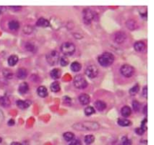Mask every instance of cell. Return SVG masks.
Listing matches in <instances>:
<instances>
[{
	"label": "cell",
	"instance_id": "cell-1",
	"mask_svg": "<svg viewBox=\"0 0 154 145\" xmlns=\"http://www.w3.org/2000/svg\"><path fill=\"white\" fill-rule=\"evenodd\" d=\"M98 60H99V63L101 65L104 67H107L111 65L112 63H114V55L111 53L106 52L100 55Z\"/></svg>",
	"mask_w": 154,
	"mask_h": 145
},
{
	"label": "cell",
	"instance_id": "cell-2",
	"mask_svg": "<svg viewBox=\"0 0 154 145\" xmlns=\"http://www.w3.org/2000/svg\"><path fill=\"white\" fill-rule=\"evenodd\" d=\"M61 50H62V52L65 55L71 56V55H72L75 53V47L72 43L65 42L63 44V45L61 47Z\"/></svg>",
	"mask_w": 154,
	"mask_h": 145
},
{
	"label": "cell",
	"instance_id": "cell-3",
	"mask_svg": "<svg viewBox=\"0 0 154 145\" xmlns=\"http://www.w3.org/2000/svg\"><path fill=\"white\" fill-rule=\"evenodd\" d=\"M74 85L77 89H84L87 87V82L82 75H77L74 79Z\"/></svg>",
	"mask_w": 154,
	"mask_h": 145
},
{
	"label": "cell",
	"instance_id": "cell-4",
	"mask_svg": "<svg viewBox=\"0 0 154 145\" xmlns=\"http://www.w3.org/2000/svg\"><path fill=\"white\" fill-rule=\"evenodd\" d=\"M59 53L56 51H51L46 56V59H47V63L51 65H54L57 64L58 60H59Z\"/></svg>",
	"mask_w": 154,
	"mask_h": 145
},
{
	"label": "cell",
	"instance_id": "cell-5",
	"mask_svg": "<svg viewBox=\"0 0 154 145\" xmlns=\"http://www.w3.org/2000/svg\"><path fill=\"white\" fill-rule=\"evenodd\" d=\"M120 72L124 77L130 78L134 74V68L130 65H122L121 69H120Z\"/></svg>",
	"mask_w": 154,
	"mask_h": 145
},
{
	"label": "cell",
	"instance_id": "cell-6",
	"mask_svg": "<svg viewBox=\"0 0 154 145\" xmlns=\"http://www.w3.org/2000/svg\"><path fill=\"white\" fill-rule=\"evenodd\" d=\"M83 21L86 24H89L91 21L94 19V13L90 9H84L83 12Z\"/></svg>",
	"mask_w": 154,
	"mask_h": 145
},
{
	"label": "cell",
	"instance_id": "cell-7",
	"mask_svg": "<svg viewBox=\"0 0 154 145\" xmlns=\"http://www.w3.org/2000/svg\"><path fill=\"white\" fill-rule=\"evenodd\" d=\"M98 72H99V71L95 65H89L85 70V74L90 78H95L97 76Z\"/></svg>",
	"mask_w": 154,
	"mask_h": 145
},
{
	"label": "cell",
	"instance_id": "cell-8",
	"mask_svg": "<svg viewBox=\"0 0 154 145\" xmlns=\"http://www.w3.org/2000/svg\"><path fill=\"white\" fill-rule=\"evenodd\" d=\"M126 38V34L123 32H117L115 34V37H114V39H115V41L118 44H122L123 42L125 41Z\"/></svg>",
	"mask_w": 154,
	"mask_h": 145
},
{
	"label": "cell",
	"instance_id": "cell-9",
	"mask_svg": "<svg viewBox=\"0 0 154 145\" xmlns=\"http://www.w3.org/2000/svg\"><path fill=\"white\" fill-rule=\"evenodd\" d=\"M79 101L81 105H87L90 102V98L87 94L83 93V94H81L79 96Z\"/></svg>",
	"mask_w": 154,
	"mask_h": 145
},
{
	"label": "cell",
	"instance_id": "cell-10",
	"mask_svg": "<svg viewBox=\"0 0 154 145\" xmlns=\"http://www.w3.org/2000/svg\"><path fill=\"white\" fill-rule=\"evenodd\" d=\"M36 25L38 26H41V27H48L50 26V23L46 19L43 18V17H41L38 20L36 23Z\"/></svg>",
	"mask_w": 154,
	"mask_h": 145
},
{
	"label": "cell",
	"instance_id": "cell-11",
	"mask_svg": "<svg viewBox=\"0 0 154 145\" xmlns=\"http://www.w3.org/2000/svg\"><path fill=\"white\" fill-rule=\"evenodd\" d=\"M17 105L20 109H26L30 105V102L29 101H22V100H18L17 102Z\"/></svg>",
	"mask_w": 154,
	"mask_h": 145
},
{
	"label": "cell",
	"instance_id": "cell-12",
	"mask_svg": "<svg viewBox=\"0 0 154 145\" xmlns=\"http://www.w3.org/2000/svg\"><path fill=\"white\" fill-rule=\"evenodd\" d=\"M95 106L97 110H99V111H102L106 108L107 105H106V104L104 102L101 101V100H98V101L95 102Z\"/></svg>",
	"mask_w": 154,
	"mask_h": 145
},
{
	"label": "cell",
	"instance_id": "cell-13",
	"mask_svg": "<svg viewBox=\"0 0 154 145\" xmlns=\"http://www.w3.org/2000/svg\"><path fill=\"white\" fill-rule=\"evenodd\" d=\"M37 93L40 97H42V98H45L47 96V88L45 87H39L37 90Z\"/></svg>",
	"mask_w": 154,
	"mask_h": 145
},
{
	"label": "cell",
	"instance_id": "cell-14",
	"mask_svg": "<svg viewBox=\"0 0 154 145\" xmlns=\"http://www.w3.org/2000/svg\"><path fill=\"white\" fill-rule=\"evenodd\" d=\"M18 57L16 55H11L8 59V63L10 66H14L18 62Z\"/></svg>",
	"mask_w": 154,
	"mask_h": 145
},
{
	"label": "cell",
	"instance_id": "cell-15",
	"mask_svg": "<svg viewBox=\"0 0 154 145\" xmlns=\"http://www.w3.org/2000/svg\"><path fill=\"white\" fill-rule=\"evenodd\" d=\"M121 114L124 117H129L130 114H132V110L129 106H124L121 109Z\"/></svg>",
	"mask_w": 154,
	"mask_h": 145
},
{
	"label": "cell",
	"instance_id": "cell-16",
	"mask_svg": "<svg viewBox=\"0 0 154 145\" xmlns=\"http://www.w3.org/2000/svg\"><path fill=\"white\" fill-rule=\"evenodd\" d=\"M27 76V71L23 68L18 69L17 72V77L19 79H24Z\"/></svg>",
	"mask_w": 154,
	"mask_h": 145
},
{
	"label": "cell",
	"instance_id": "cell-17",
	"mask_svg": "<svg viewBox=\"0 0 154 145\" xmlns=\"http://www.w3.org/2000/svg\"><path fill=\"white\" fill-rule=\"evenodd\" d=\"M134 48L136 51H142L145 48V44L143 41H137L135 43Z\"/></svg>",
	"mask_w": 154,
	"mask_h": 145
},
{
	"label": "cell",
	"instance_id": "cell-18",
	"mask_svg": "<svg viewBox=\"0 0 154 145\" xmlns=\"http://www.w3.org/2000/svg\"><path fill=\"white\" fill-rule=\"evenodd\" d=\"M29 90V85L27 83L23 82L22 84H20V87H19V92L21 94H24Z\"/></svg>",
	"mask_w": 154,
	"mask_h": 145
},
{
	"label": "cell",
	"instance_id": "cell-19",
	"mask_svg": "<svg viewBox=\"0 0 154 145\" xmlns=\"http://www.w3.org/2000/svg\"><path fill=\"white\" fill-rule=\"evenodd\" d=\"M8 27L11 30H17L20 27V24L16 20H11V21L8 23Z\"/></svg>",
	"mask_w": 154,
	"mask_h": 145
},
{
	"label": "cell",
	"instance_id": "cell-20",
	"mask_svg": "<svg viewBox=\"0 0 154 145\" xmlns=\"http://www.w3.org/2000/svg\"><path fill=\"white\" fill-rule=\"evenodd\" d=\"M51 76L52 78L55 79V80H57V79L59 78L61 76L60 70L58 69H53V70L51 71Z\"/></svg>",
	"mask_w": 154,
	"mask_h": 145
},
{
	"label": "cell",
	"instance_id": "cell-21",
	"mask_svg": "<svg viewBox=\"0 0 154 145\" xmlns=\"http://www.w3.org/2000/svg\"><path fill=\"white\" fill-rule=\"evenodd\" d=\"M11 102L8 99V98L5 96H2L0 97V105L4 107H8V105H10Z\"/></svg>",
	"mask_w": 154,
	"mask_h": 145
},
{
	"label": "cell",
	"instance_id": "cell-22",
	"mask_svg": "<svg viewBox=\"0 0 154 145\" xmlns=\"http://www.w3.org/2000/svg\"><path fill=\"white\" fill-rule=\"evenodd\" d=\"M51 90L54 93H57L60 90V84L59 82L55 81V82L52 83L51 85Z\"/></svg>",
	"mask_w": 154,
	"mask_h": 145
},
{
	"label": "cell",
	"instance_id": "cell-23",
	"mask_svg": "<svg viewBox=\"0 0 154 145\" xmlns=\"http://www.w3.org/2000/svg\"><path fill=\"white\" fill-rule=\"evenodd\" d=\"M71 69L75 72H77L81 69V65L78 62H74L71 64Z\"/></svg>",
	"mask_w": 154,
	"mask_h": 145
},
{
	"label": "cell",
	"instance_id": "cell-24",
	"mask_svg": "<svg viewBox=\"0 0 154 145\" xmlns=\"http://www.w3.org/2000/svg\"><path fill=\"white\" fill-rule=\"evenodd\" d=\"M117 123L121 126H128L131 125V122L129 120L123 119V118H120L118 119Z\"/></svg>",
	"mask_w": 154,
	"mask_h": 145
},
{
	"label": "cell",
	"instance_id": "cell-25",
	"mask_svg": "<svg viewBox=\"0 0 154 145\" xmlns=\"http://www.w3.org/2000/svg\"><path fill=\"white\" fill-rule=\"evenodd\" d=\"M63 138H64V139L66 141H71L74 139V138H75V135H74L72 132H65L63 134Z\"/></svg>",
	"mask_w": 154,
	"mask_h": 145
},
{
	"label": "cell",
	"instance_id": "cell-26",
	"mask_svg": "<svg viewBox=\"0 0 154 145\" xmlns=\"http://www.w3.org/2000/svg\"><path fill=\"white\" fill-rule=\"evenodd\" d=\"M3 73V76L7 79H11L13 78V72L9 69H5L2 71Z\"/></svg>",
	"mask_w": 154,
	"mask_h": 145
},
{
	"label": "cell",
	"instance_id": "cell-27",
	"mask_svg": "<svg viewBox=\"0 0 154 145\" xmlns=\"http://www.w3.org/2000/svg\"><path fill=\"white\" fill-rule=\"evenodd\" d=\"M126 26H127L128 29H135L137 26V23L134 20H128L127 23H126Z\"/></svg>",
	"mask_w": 154,
	"mask_h": 145
},
{
	"label": "cell",
	"instance_id": "cell-28",
	"mask_svg": "<svg viewBox=\"0 0 154 145\" xmlns=\"http://www.w3.org/2000/svg\"><path fill=\"white\" fill-rule=\"evenodd\" d=\"M94 141H95V137L92 135H87L84 138V141L87 144H90L93 143Z\"/></svg>",
	"mask_w": 154,
	"mask_h": 145
},
{
	"label": "cell",
	"instance_id": "cell-29",
	"mask_svg": "<svg viewBox=\"0 0 154 145\" xmlns=\"http://www.w3.org/2000/svg\"><path fill=\"white\" fill-rule=\"evenodd\" d=\"M139 89H140V87H139L138 84L135 85L134 87L129 90V94L131 95V96H135V95L138 93V92L139 91Z\"/></svg>",
	"mask_w": 154,
	"mask_h": 145
},
{
	"label": "cell",
	"instance_id": "cell-30",
	"mask_svg": "<svg viewBox=\"0 0 154 145\" xmlns=\"http://www.w3.org/2000/svg\"><path fill=\"white\" fill-rule=\"evenodd\" d=\"M84 113H85V114L87 115V116H89V115H92L93 114L95 113V110H94L93 108L91 107V106H88V107L86 108L85 110H84Z\"/></svg>",
	"mask_w": 154,
	"mask_h": 145
},
{
	"label": "cell",
	"instance_id": "cell-31",
	"mask_svg": "<svg viewBox=\"0 0 154 145\" xmlns=\"http://www.w3.org/2000/svg\"><path fill=\"white\" fill-rule=\"evenodd\" d=\"M132 107H133V109L135 110V111L138 112V111H139V110H140V103L138 102L137 100H134V101L132 102Z\"/></svg>",
	"mask_w": 154,
	"mask_h": 145
},
{
	"label": "cell",
	"instance_id": "cell-32",
	"mask_svg": "<svg viewBox=\"0 0 154 145\" xmlns=\"http://www.w3.org/2000/svg\"><path fill=\"white\" fill-rule=\"evenodd\" d=\"M69 59L65 56H63L60 59V65L62 66H66L68 64H69Z\"/></svg>",
	"mask_w": 154,
	"mask_h": 145
},
{
	"label": "cell",
	"instance_id": "cell-33",
	"mask_svg": "<svg viewBox=\"0 0 154 145\" xmlns=\"http://www.w3.org/2000/svg\"><path fill=\"white\" fill-rule=\"evenodd\" d=\"M122 144L123 145H132V141L127 138V137H123L122 138Z\"/></svg>",
	"mask_w": 154,
	"mask_h": 145
},
{
	"label": "cell",
	"instance_id": "cell-34",
	"mask_svg": "<svg viewBox=\"0 0 154 145\" xmlns=\"http://www.w3.org/2000/svg\"><path fill=\"white\" fill-rule=\"evenodd\" d=\"M69 145H81V142L78 139H73L72 141H70Z\"/></svg>",
	"mask_w": 154,
	"mask_h": 145
},
{
	"label": "cell",
	"instance_id": "cell-35",
	"mask_svg": "<svg viewBox=\"0 0 154 145\" xmlns=\"http://www.w3.org/2000/svg\"><path fill=\"white\" fill-rule=\"evenodd\" d=\"M144 130L143 129H141V128H137V129H135V132L138 134V135H144Z\"/></svg>",
	"mask_w": 154,
	"mask_h": 145
},
{
	"label": "cell",
	"instance_id": "cell-36",
	"mask_svg": "<svg viewBox=\"0 0 154 145\" xmlns=\"http://www.w3.org/2000/svg\"><path fill=\"white\" fill-rule=\"evenodd\" d=\"M141 128L144 129V131H146L147 130V119H144V120L142 121L141 127Z\"/></svg>",
	"mask_w": 154,
	"mask_h": 145
},
{
	"label": "cell",
	"instance_id": "cell-37",
	"mask_svg": "<svg viewBox=\"0 0 154 145\" xmlns=\"http://www.w3.org/2000/svg\"><path fill=\"white\" fill-rule=\"evenodd\" d=\"M26 47H27V49L29 50V51H33V49H34V46H33L32 44H30V43H27Z\"/></svg>",
	"mask_w": 154,
	"mask_h": 145
},
{
	"label": "cell",
	"instance_id": "cell-38",
	"mask_svg": "<svg viewBox=\"0 0 154 145\" xmlns=\"http://www.w3.org/2000/svg\"><path fill=\"white\" fill-rule=\"evenodd\" d=\"M147 87H144V90H143V93H142V95L144 96V98H146V99L147 98Z\"/></svg>",
	"mask_w": 154,
	"mask_h": 145
},
{
	"label": "cell",
	"instance_id": "cell-39",
	"mask_svg": "<svg viewBox=\"0 0 154 145\" xmlns=\"http://www.w3.org/2000/svg\"><path fill=\"white\" fill-rule=\"evenodd\" d=\"M5 11V7L0 6V14H2V13L4 12Z\"/></svg>",
	"mask_w": 154,
	"mask_h": 145
},
{
	"label": "cell",
	"instance_id": "cell-40",
	"mask_svg": "<svg viewBox=\"0 0 154 145\" xmlns=\"http://www.w3.org/2000/svg\"><path fill=\"white\" fill-rule=\"evenodd\" d=\"M14 124V120H10L8 121V125L12 126Z\"/></svg>",
	"mask_w": 154,
	"mask_h": 145
},
{
	"label": "cell",
	"instance_id": "cell-41",
	"mask_svg": "<svg viewBox=\"0 0 154 145\" xmlns=\"http://www.w3.org/2000/svg\"><path fill=\"white\" fill-rule=\"evenodd\" d=\"M11 145H23V144L21 143H20V142H12Z\"/></svg>",
	"mask_w": 154,
	"mask_h": 145
},
{
	"label": "cell",
	"instance_id": "cell-42",
	"mask_svg": "<svg viewBox=\"0 0 154 145\" xmlns=\"http://www.w3.org/2000/svg\"><path fill=\"white\" fill-rule=\"evenodd\" d=\"M144 113L145 114H147V105H145V106H144Z\"/></svg>",
	"mask_w": 154,
	"mask_h": 145
},
{
	"label": "cell",
	"instance_id": "cell-43",
	"mask_svg": "<svg viewBox=\"0 0 154 145\" xmlns=\"http://www.w3.org/2000/svg\"><path fill=\"white\" fill-rule=\"evenodd\" d=\"M1 142H2V138H0V143H1Z\"/></svg>",
	"mask_w": 154,
	"mask_h": 145
}]
</instances>
